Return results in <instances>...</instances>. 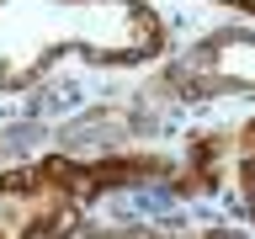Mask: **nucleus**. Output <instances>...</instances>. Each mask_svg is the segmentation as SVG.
<instances>
[{
  "mask_svg": "<svg viewBox=\"0 0 255 239\" xmlns=\"http://www.w3.org/2000/svg\"><path fill=\"white\" fill-rule=\"evenodd\" d=\"M154 91L181 107H202L223 96H255V27H218L175 53L154 75Z\"/></svg>",
  "mask_w": 255,
  "mask_h": 239,
  "instance_id": "3",
  "label": "nucleus"
},
{
  "mask_svg": "<svg viewBox=\"0 0 255 239\" xmlns=\"http://www.w3.org/2000/svg\"><path fill=\"white\" fill-rule=\"evenodd\" d=\"M234 165V127H207L186 143L181 165L170 170V191L175 197H218Z\"/></svg>",
  "mask_w": 255,
  "mask_h": 239,
  "instance_id": "4",
  "label": "nucleus"
},
{
  "mask_svg": "<svg viewBox=\"0 0 255 239\" xmlns=\"http://www.w3.org/2000/svg\"><path fill=\"white\" fill-rule=\"evenodd\" d=\"M229 175H234V202H239V213L255 223V117L234 127V165H229Z\"/></svg>",
  "mask_w": 255,
  "mask_h": 239,
  "instance_id": "6",
  "label": "nucleus"
},
{
  "mask_svg": "<svg viewBox=\"0 0 255 239\" xmlns=\"http://www.w3.org/2000/svg\"><path fill=\"white\" fill-rule=\"evenodd\" d=\"M165 154H43L0 170V239H75L101 197L149 181H170Z\"/></svg>",
  "mask_w": 255,
  "mask_h": 239,
  "instance_id": "2",
  "label": "nucleus"
},
{
  "mask_svg": "<svg viewBox=\"0 0 255 239\" xmlns=\"http://www.w3.org/2000/svg\"><path fill=\"white\" fill-rule=\"evenodd\" d=\"M218 5H234V11H250L255 16V0H218Z\"/></svg>",
  "mask_w": 255,
  "mask_h": 239,
  "instance_id": "7",
  "label": "nucleus"
},
{
  "mask_svg": "<svg viewBox=\"0 0 255 239\" xmlns=\"http://www.w3.org/2000/svg\"><path fill=\"white\" fill-rule=\"evenodd\" d=\"M170 48L149 0H0V96H21L59 59L138 69Z\"/></svg>",
  "mask_w": 255,
  "mask_h": 239,
  "instance_id": "1",
  "label": "nucleus"
},
{
  "mask_svg": "<svg viewBox=\"0 0 255 239\" xmlns=\"http://www.w3.org/2000/svg\"><path fill=\"white\" fill-rule=\"evenodd\" d=\"M75 239H245L223 223H112V229H80Z\"/></svg>",
  "mask_w": 255,
  "mask_h": 239,
  "instance_id": "5",
  "label": "nucleus"
}]
</instances>
